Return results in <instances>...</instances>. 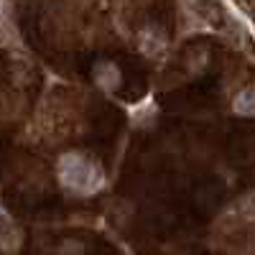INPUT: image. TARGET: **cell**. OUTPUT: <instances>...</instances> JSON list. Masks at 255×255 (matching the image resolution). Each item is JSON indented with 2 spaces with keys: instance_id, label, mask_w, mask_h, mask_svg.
Returning <instances> with one entry per match:
<instances>
[{
  "instance_id": "cell-1",
  "label": "cell",
  "mask_w": 255,
  "mask_h": 255,
  "mask_svg": "<svg viewBox=\"0 0 255 255\" xmlns=\"http://www.w3.org/2000/svg\"><path fill=\"white\" fill-rule=\"evenodd\" d=\"M59 176L69 189L79 191V194H92L102 186V171L79 153H67L59 161Z\"/></svg>"
},
{
  "instance_id": "cell-2",
  "label": "cell",
  "mask_w": 255,
  "mask_h": 255,
  "mask_svg": "<svg viewBox=\"0 0 255 255\" xmlns=\"http://www.w3.org/2000/svg\"><path fill=\"white\" fill-rule=\"evenodd\" d=\"M95 77H97V84L102 90H108L113 92L118 84H120V72L113 61H100L97 67H95Z\"/></svg>"
},
{
  "instance_id": "cell-3",
  "label": "cell",
  "mask_w": 255,
  "mask_h": 255,
  "mask_svg": "<svg viewBox=\"0 0 255 255\" xmlns=\"http://www.w3.org/2000/svg\"><path fill=\"white\" fill-rule=\"evenodd\" d=\"M235 113L238 115H255V87H248L235 97Z\"/></svg>"
},
{
  "instance_id": "cell-4",
  "label": "cell",
  "mask_w": 255,
  "mask_h": 255,
  "mask_svg": "<svg viewBox=\"0 0 255 255\" xmlns=\"http://www.w3.org/2000/svg\"><path fill=\"white\" fill-rule=\"evenodd\" d=\"M0 215H3V212H0Z\"/></svg>"
}]
</instances>
